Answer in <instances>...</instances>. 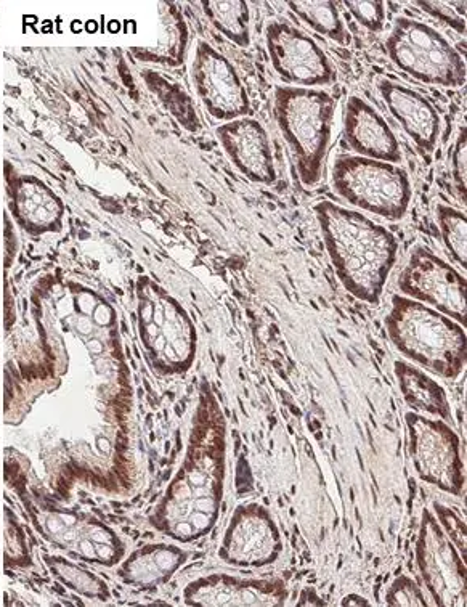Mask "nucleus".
<instances>
[{"label":"nucleus","mask_w":467,"mask_h":607,"mask_svg":"<svg viewBox=\"0 0 467 607\" xmlns=\"http://www.w3.org/2000/svg\"><path fill=\"white\" fill-rule=\"evenodd\" d=\"M227 477V420L208 384L199 392L187 455L151 524L179 542L211 534L220 516Z\"/></svg>","instance_id":"obj_1"},{"label":"nucleus","mask_w":467,"mask_h":607,"mask_svg":"<svg viewBox=\"0 0 467 607\" xmlns=\"http://www.w3.org/2000/svg\"><path fill=\"white\" fill-rule=\"evenodd\" d=\"M313 212L339 282L358 301L378 306L397 262L394 233L334 201H320Z\"/></svg>","instance_id":"obj_2"},{"label":"nucleus","mask_w":467,"mask_h":607,"mask_svg":"<svg viewBox=\"0 0 467 607\" xmlns=\"http://www.w3.org/2000/svg\"><path fill=\"white\" fill-rule=\"evenodd\" d=\"M384 326L392 346L429 373L456 379L466 368L464 326L439 310L394 294Z\"/></svg>","instance_id":"obj_3"},{"label":"nucleus","mask_w":467,"mask_h":607,"mask_svg":"<svg viewBox=\"0 0 467 607\" xmlns=\"http://www.w3.org/2000/svg\"><path fill=\"white\" fill-rule=\"evenodd\" d=\"M336 98L325 89L280 86L273 95V116L296 161L304 187L318 184L333 143Z\"/></svg>","instance_id":"obj_4"},{"label":"nucleus","mask_w":467,"mask_h":607,"mask_svg":"<svg viewBox=\"0 0 467 607\" xmlns=\"http://www.w3.org/2000/svg\"><path fill=\"white\" fill-rule=\"evenodd\" d=\"M331 185L336 195L350 206L392 222L407 216L413 200L407 169L358 155L336 158Z\"/></svg>","instance_id":"obj_5"},{"label":"nucleus","mask_w":467,"mask_h":607,"mask_svg":"<svg viewBox=\"0 0 467 607\" xmlns=\"http://www.w3.org/2000/svg\"><path fill=\"white\" fill-rule=\"evenodd\" d=\"M384 50L398 70L427 86L445 89L466 86L463 55L447 37L424 21L398 17L384 41Z\"/></svg>","instance_id":"obj_6"},{"label":"nucleus","mask_w":467,"mask_h":607,"mask_svg":"<svg viewBox=\"0 0 467 607\" xmlns=\"http://www.w3.org/2000/svg\"><path fill=\"white\" fill-rule=\"evenodd\" d=\"M137 291L140 336L153 365L167 375L190 370L198 349V335L190 315L148 278H140Z\"/></svg>","instance_id":"obj_7"},{"label":"nucleus","mask_w":467,"mask_h":607,"mask_svg":"<svg viewBox=\"0 0 467 607\" xmlns=\"http://www.w3.org/2000/svg\"><path fill=\"white\" fill-rule=\"evenodd\" d=\"M410 455L421 481L459 497L466 484L461 442L447 421L411 412L405 416Z\"/></svg>","instance_id":"obj_8"},{"label":"nucleus","mask_w":467,"mask_h":607,"mask_svg":"<svg viewBox=\"0 0 467 607\" xmlns=\"http://www.w3.org/2000/svg\"><path fill=\"white\" fill-rule=\"evenodd\" d=\"M398 290L466 328V278L426 246L411 251L398 277Z\"/></svg>","instance_id":"obj_9"},{"label":"nucleus","mask_w":467,"mask_h":607,"mask_svg":"<svg viewBox=\"0 0 467 607\" xmlns=\"http://www.w3.org/2000/svg\"><path fill=\"white\" fill-rule=\"evenodd\" d=\"M265 47L273 70L288 86L321 89L336 81V68L325 50L288 20L270 21Z\"/></svg>","instance_id":"obj_10"},{"label":"nucleus","mask_w":467,"mask_h":607,"mask_svg":"<svg viewBox=\"0 0 467 607\" xmlns=\"http://www.w3.org/2000/svg\"><path fill=\"white\" fill-rule=\"evenodd\" d=\"M416 561L424 585L437 606H466V563L429 510H424L421 516Z\"/></svg>","instance_id":"obj_11"},{"label":"nucleus","mask_w":467,"mask_h":607,"mask_svg":"<svg viewBox=\"0 0 467 607\" xmlns=\"http://www.w3.org/2000/svg\"><path fill=\"white\" fill-rule=\"evenodd\" d=\"M283 538L270 511L260 503H246L233 511L219 546V558L233 567L260 569L277 563Z\"/></svg>","instance_id":"obj_12"},{"label":"nucleus","mask_w":467,"mask_h":607,"mask_svg":"<svg viewBox=\"0 0 467 607\" xmlns=\"http://www.w3.org/2000/svg\"><path fill=\"white\" fill-rule=\"evenodd\" d=\"M191 79L211 118L228 123L251 113V100L240 73L209 42L199 41L196 45Z\"/></svg>","instance_id":"obj_13"},{"label":"nucleus","mask_w":467,"mask_h":607,"mask_svg":"<svg viewBox=\"0 0 467 607\" xmlns=\"http://www.w3.org/2000/svg\"><path fill=\"white\" fill-rule=\"evenodd\" d=\"M288 588L278 579H243L228 574H211L183 591L188 606L198 607H281L288 601Z\"/></svg>","instance_id":"obj_14"},{"label":"nucleus","mask_w":467,"mask_h":607,"mask_svg":"<svg viewBox=\"0 0 467 607\" xmlns=\"http://www.w3.org/2000/svg\"><path fill=\"white\" fill-rule=\"evenodd\" d=\"M216 137L233 166L252 184L277 182L272 142L260 121L251 116L233 119L217 127Z\"/></svg>","instance_id":"obj_15"},{"label":"nucleus","mask_w":467,"mask_h":607,"mask_svg":"<svg viewBox=\"0 0 467 607\" xmlns=\"http://www.w3.org/2000/svg\"><path fill=\"white\" fill-rule=\"evenodd\" d=\"M378 92L390 116L415 143L419 153L431 156L442 129V121L434 105L416 90L392 79L382 78L378 82Z\"/></svg>","instance_id":"obj_16"},{"label":"nucleus","mask_w":467,"mask_h":607,"mask_svg":"<svg viewBox=\"0 0 467 607\" xmlns=\"http://www.w3.org/2000/svg\"><path fill=\"white\" fill-rule=\"evenodd\" d=\"M344 137L347 145L363 158L386 163H402V148L384 116L365 98L352 95L344 110Z\"/></svg>","instance_id":"obj_17"},{"label":"nucleus","mask_w":467,"mask_h":607,"mask_svg":"<svg viewBox=\"0 0 467 607\" xmlns=\"http://www.w3.org/2000/svg\"><path fill=\"white\" fill-rule=\"evenodd\" d=\"M394 371L403 400L413 412L439 418L447 423L451 420L447 392L426 371L405 360H397Z\"/></svg>","instance_id":"obj_18"},{"label":"nucleus","mask_w":467,"mask_h":607,"mask_svg":"<svg viewBox=\"0 0 467 607\" xmlns=\"http://www.w3.org/2000/svg\"><path fill=\"white\" fill-rule=\"evenodd\" d=\"M289 10L315 33L328 37L342 47L352 44V36L339 13L338 4L331 0H291Z\"/></svg>","instance_id":"obj_19"},{"label":"nucleus","mask_w":467,"mask_h":607,"mask_svg":"<svg viewBox=\"0 0 467 607\" xmlns=\"http://www.w3.org/2000/svg\"><path fill=\"white\" fill-rule=\"evenodd\" d=\"M203 12L225 39L248 49L251 45V10L243 0H206Z\"/></svg>","instance_id":"obj_20"},{"label":"nucleus","mask_w":467,"mask_h":607,"mask_svg":"<svg viewBox=\"0 0 467 607\" xmlns=\"http://www.w3.org/2000/svg\"><path fill=\"white\" fill-rule=\"evenodd\" d=\"M187 561V553H183L175 546H145L139 553H135L129 559L126 567L119 572L126 580L137 572H142V583L145 587L147 577L150 579V587L155 585V579L159 582H167L169 577Z\"/></svg>","instance_id":"obj_21"},{"label":"nucleus","mask_w":467,"mask_h":607,"mask_svg":"<svg viewBox=\"0 0 467 607\" xmlns=\"http://www.w3.org/2000/svg\"><path fill=\"white\" fill-rule=\"evenodd\" d=\"M435 217L439 225L440 237L450 256L463 269L467 267V217L466 212L453 208L450 204L435 206Z\"/></svg>","instance_id":"obj_22"},{"label":"nucleus","mask_w":467,"mask_h":607,"mask_svg":"<svg viewBox=\"0 0 467 607\" xmlns=\"http://www.w3.org/2000/svg\"><path fill=\"white\" fill-rule=\"evenodd\" d=\"M418 7L429 17L450 26L458 34H466V7L464 0H418Z\"/></svg>","instance_id":"obj_23"},{"label":"nucleus","mask_w":467,"mask_h":607,"mask_svg":"<svg viewBox=\"0 0 467 607\" xmlns=\"http://www.w3.org/2000/svg\"><path fill=\"white\" fill-rule=\"evenodd\" d=\"M350 15L370 33H381L386 26V4L382 0H346Z\"/></svg>","instance_id":"obj_24"},{"label":"nucleus","mask_w":467,"mask_h":607,"mask_svg":"<svg viewBox=\"0 0 467 607\" xmlns=\"http://www.w3.org/2000/svg\"><path fill=\"white\" fill-rule=\"evenodd\" d=\"M386 604L390 607L429 606L423 590L408 575H398L386 591Z\"/></svg>","instance_id":"obj_25"},{"label":"nucleus","mask_w":467,"mask_h":607,"mask_svg":"<svg viewBox=\"0 0 467 607\" xmlns=\"http://www.w3.org/2000/svg\"><path fill=\"white\" fill-rule=\"evenodd\" d=\"M451 177L455 184L459 200L466 204L467 193V129L466 126L459 129L453 148H451Z\"/></svg>","instance_id":"obj_26"},{"label":"nucleus","mask_w":467,"mask_h":607,"mask_svg":"<svg viewBox=\"0 0 467 607\" xmlns=\"http://www.w3.org/2000/svg\"><path fill=\"white\" fill-rule=\"evenodd\" d=\"M434 510L443 532L448 535L451 543L459 551V555L463 556L464 561H466V524L458 518V514L453 513L447 506L434 503Z\"/></svg>","instance_id":"obj_27"},{"label":"nucleus","mask_w":467,"mask_h":607,"mask_svg":"<svg viewBox=\"0 0 467 607\" xmlns=\"http://www.w3.org/2000/svg\"><path fill=\"white\" fill-rule=\"evenodd\" d=\"M297 606H325V601H321L320 596L317 595V591L313 588H305L299 596Z\"/></svg>","instance_id":"obj_28"},{"label":"nucleus","mask_w":467,"mask_h":607,"mask_svg":"<svg viewBox=\"0 0 467 607\" xmlns=\"http://www.w3.org/2000/svg\"><path fill=\"white\" fill-rule=\"evenodd\" d=\"M342 606H355V607H365L371 606L370 601L365 598V596L357 595V593H350V595L344 596L342 599Z\"/></svg>","instance_id":"obj_29"},{"label":"nucleus","mask_w":467,"mask_h":607,"mask_svg":"<svg viewBox=\"0 0 467 607\" xmlns=\"http://www.w3.org/2000/svg\"><path fill=\"white\" fill-rule=\"evenodd\" d=\"M13 474V479H17L18 477V465L17 463H7V465H5V476H7V479H9L10 476H12Z\"/></svg>","instance_id":"obj_30"},{"label":"nucleus","mask_w":467,"mask_h":607,"mask_svg":"<svg viewBox=\"0 0 467 607\" xmlns=\"http://www.w3.org/2000/svg\"><path fill=\"white\" fill-rule=\"evenodd\" d=\"M87 31H90V33H95V31H97V23H95V21H90V23H87Z\"/></svg>","instance_id":"obj_31"},{"label":"nucleus","mask_w":467,"mask_h":607,"mask_svg":"<svg viewBox=\"0 0 467 607\" xmlns=\"http://www.w3.org/2000/svg\"><path fill=\"white\" fill-rule=\"evenodd\" d=\"M36 20V17H25V23H28V25H33L34 21Z\"/></svg>","instance_id":"obj_32"},{"label":"nucleus","mask_w":467,"mask_h":607,"mask_svg":"<svg viewBox=\"0 0 467 607\" xmlns=\"http://www.w3.org/2000/svg\"><path fill=\"white\" fill-rule=\"evenodd\" d=\"M81 29H82L81 23H73L74 33H76V31H81Z\"/></svg>","instance_id":"obj_33"},{"label":"nucleus","mask_w":467,"mask_h":607,"mask_svg":"<svg viewBox=\"0 0 467 607\" xmlns=\"http://www.w3.org/2000/svg\"><path fill=\"white\" fill-rule=\"evenodd\" d=\"M55 590L58 591V593H60V595H65V590H63V588H60V585H55Z\"/></svg>","instance_id":"obj_34"},{"label":"nucleus","mask_w":467,"mask_h":607,"mask_svg":"<svg viewBox=\"0 0 467 607\" xmlns=\"http://www.w3.org/2000/svg\"><path fill=\"white\" fill-rule=\"evenodd\" d=\"M110 29H111V31H113V33H114V31H118V29H119L118 23H111Z\"/></svg>","instance_id":"obj_35"}]
</instances>
